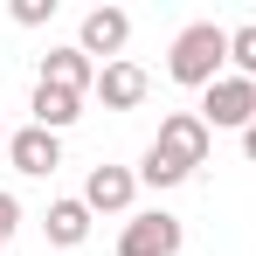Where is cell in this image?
Returning <instances> with one entry per match:
<instances>
[{"label": "cell", "instance_id": "1", "mask_svg": "<svg viewBox=\"0 0 256 256\" xmlns=\"http://www.w3.org/2000/svg\"><path fill=\"white\" fill-rule=\"evenodd\" d=\"M222 62H228V28L194 21V28H180V35H173L166 76H173V84H187V90H208V84H222V76H228Z\"/></svg>", "mask_w": 256, "mask_h": 256}, {"label": "cell", "instance_id": "2", "mask_svg": "<svg viewBox=\"0 0 256 256\" xmlns=\"http://www.w3.org/2000/svg\"><path fill=\"white\" fill-rule=\"evenodd\" d=\"M208 118H201V111H166V118H160V138H152V152H166L173 166H201V160H208Z\"/></svg>", "mask_w": 256, "mask_h": 256}, {"label": "cell", "instance_id": "3", "mask_svg": "<svg viewBox=\"0 0 256 256\" xmlns=\"http://www.w3.org/2000/svg\"><path fill=\"white\" fill-rule=\"evenodd\" d=\"M201 118H208V132L214 125L250 132L256 125V84H250V76H222V84H208V90H201Z\"/></svg>", "mask_w": 256, "mask_h": 256}, {"label": "cell", "instance_id": "4", "mask_svg": "<svg viewBox=\"0 0 256 256\" xmlns=\"http://www.w3.org/2000/svg\"><path fill=\"white\" fill-rule=\"evenodd\" d=\"M118 256H180V214H166V208L132 214L125 236H118Z\"/></svg>", "mask_w": 256, "mask_h": 256}, {"label": "cell", "instance_id": "5", "mask_svg": "<svg viewBox=\"0 0 256 256\" xmlns=\"http://www.w3.org/2000/svg\"><path fill=\"white\" fill-rule=\"evenodd\" d=\"M132 194H138V173L132 166H90V180H84V208L90 214H125Z\"/></svg>", "mask_w": 256, "mask_h": 256}, {"label": "cell", "instance_id": "6", "mask_svg": "<svg viewBox=\"0 0 256 256\" xmlns=\"http://www.w3.org/2000/svg\"><path fill=\"white\" fill-rule=\"evenodd\" d=\"M125 42H132V14H125V7H90V14H84V35H76L84 56H111V62H118Z\"/></svg>", "mask_w": 256, "mask_h": 256}, {"label": "cell", "instance_id": "7", "mask_svg": "<svg viewBox=\"0 0 256 256\" xmlns=\"http://www.w3.org/2000/svg\"><path fill=\"white\" fill-rule=\"evenodd\" d=\"M7 160H14L21 173H35V180H48V173L62 166V138L42 132V125H28V132H14V138H7Z\"/></svg>", "mask_w": 256, "mask_h": 256}, {"label": "cell", "instance_id": "8", "mask_svg": "<svg viewBox=\"0 0 256 256\" xmlns=\"http://www.w3.org/2000/svg\"><path fill=\"white\" fill-rule=\"evenodd\" d=\"M97 97H104V111H138V104H146V70L125 62V56L104 62V70H97Z\"/></svg>", "mask_w": 256, "mask_h": 256}, {"label": "cell", "instance_id": "9", "mask_svg": "<svg viewBox=\"0 0 256 256\" xmlns=\"http://www.w3.org/2000/svg\"><path fill=\"white\" fill-rule=\"evenodd\" d=\"M42 84L76 90V97H84V90H97V62H90L76 42H70V48H48V56H42Z\"/></svg>", "mask_w": 256, "mask_h": 256}, {"label": "cell", "instance_id": "10", "mask_svg": "<svg viewBox=\"0 0 256 256\" xmlns=\"http://www.w3.org/2000/svg\"><path fill=\"white\" fill-rule=\"evenodd\" d=\"M76 118H84V97H76V90L35 84V125H42V132H56V138H62V132L76 125Z\"/></svg>", "mask_w": 256, "mask_h": 256}, {"label": "cell", "instance_id": "11", "mask_svg": "<svg viewBox=\"0 0 256 256\" xmlns=\"http://www.w3.org/2000/svg\"><path fill=\"white\" fill-rule=\"evenodd\" d=\"M42 236L56 242V250H76L90 236V208L84 201H48V214H42Z\"/></svg>", "mask_w": 256, "mask_h": 256}, {"label": "cell", "instance_id": "12", "mask_svg": "<svg viewBox=\"0 0 256 256\" xmlns=\"http://www.w3.org/2000/svg\"><path fill=\"white\" fill-rule=\"evenodd\" d=\"M180 180H187V166H173L166 152L146 146V160H138V187H180Z\"/></svg>", "mask_w": 256, "mask_h": 256}, {"label": "cell", "instance_id": "13", "mask_svg": "<svg viewBox=\"0 0 256 256\" xmlns=\"http://www.w3.org/2000/svg\"><path fill=\"white\" fill-rule=\"evenodd\" d=\"M228 62H236V76H250V84H256V21L228 28Z\"/></svg>", "mask_w": 256, "mask_h": 256}, {"label": "cell", "instance_id": "14", "mask_svg": "<svg viewBox=\"0 0 256 256\" xmlns=\"http://www.w3.org/2000/svg\"><path fill=\"white\" fill-rule=\"evenodd\" d=\"M48 14H56V0H14V21L21 28H42Z\"/></svg>", "mask_w": 256, "mask_h": 256}, {"label": "cell", "instance_id": "15", "mask_svg": "<svg viewBox=\"0 0 256 256\" xmlns=\"http://www.w3.org/2000/svg\"><path fill=\"white\" fill-rule=\"evenodd\" d=\"M14 228H21V201H14V194H7V187H0V242H7V236H14Z\"/></svg>", "mask_w": 256, "mask_h": 256}, {"label": "cell", "instance_id": "16", "mask_svg": "<svg viewBox=\"0 0 256 256\" xmlns=\"http://www.w3.org/2000/svg\"><path fill=\"white\" fill-rule=\"evenodd\" d=\"M242 152H250V166H256V125H250V132H242Z\"/></svg>", "mask_w": 256, "mask_h": 256}, {"label": "cell", "instance_id": "17", "mask_svg": "<svg viewBox=\"0 0 256 256\" xmlns=\"http://www.w3.org/2000/svg\"><path fill=\"white\" fill-rule=\"evenodd\" d=\"M0 138H7V125H0Z\"/></svg>", "mask_w": 256, "mask_h": 256}, {"label": "cell", "instance_id": "18", "mask_svg": "<svg viewBox=\"0 0 256 256\" xmlns=\"http://www.w3.org/2000/svg\"><path fill=\"white\" fill-rule=\"evenodd\" d=\"M0 256H7V242H0Z\"/></svg>", "mask_w": 256, "mask_h": 256}]
</instances>
